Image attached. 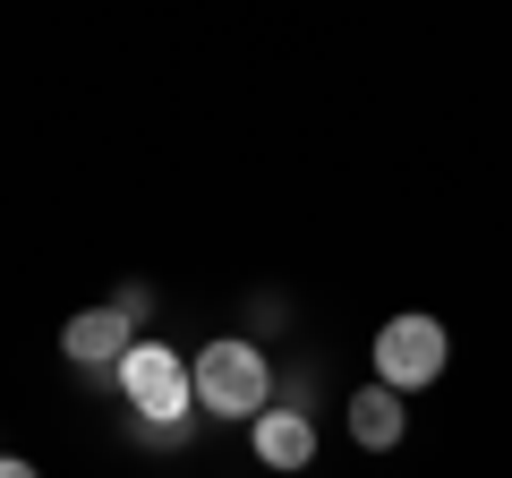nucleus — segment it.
<instances>
[{"label": "nucleus", "mask_w": 512, "mask_h": 478, "mask_svg": "<svg viewBox=\"0 0 512 478\" xmlns=\"http://www.w3.org/2000/svg\"><path fill=\"white\" fill-rule=\"evenodd\" d=\"M188 393H197L205 419L256 427L265 410H274V359H265L256 342H239V333H222V342H205L197 359H188Z\"/></svg>", "instance_id": "1"}, {"label": "nucleus", "mask_w": 512, "mask_h": 478, "mask_svg": "<svg viewBox=\"0 0 512 478\" xmlns=\"http://www.w3.org/2000/svg\"><path fill=\"white\" fill-rule=\"evenodd\" d=\"M120 402L137 410L146 436H188V410H197V393H188V359L163 350V342H137L120 359Z\"/></svg>", "instance_id": "2"}, {"label": "nucleus", "mask_w": 512, "mask_h": 478, "mask_svg": "<svg viewBox=\"0 0 512 478\" xmlns=\"http://www.w3.org/2000/svg\"><path fill=\"white\" fill-rule=\"evenodd\" d=\"M444 376V325L436 316H393V325L376 333V385L393 393H419Z\"/></svg>", "instance_id": "3"}, {"label": "nucleus", "mask_w": 512, "mask_h": 478, "mask_svg": "<svg viewBox=\"0 0 512 478\" xmlns=\"http://www.w3.org/2000/svg\"><path fill=\"white\" fill-rule=\"evenodd\" d=\"M60 350H69L77 368H120L128 350H137V325H128L120 308H86V316H69V333H60Z\"/></svg>", "instance_id": "4"}, {"label": "nucleus", "mask_w": 512, "mask_h": 478, "mask_svg": "<svg viewBox=\"0 0 512 478\" xmlns=\"http://www.w3.org/2000/svg\"><path fill=\"white\" fill-rule=\"evenodd\" d=\"M248 444H256L265 470H308V461H316V427L299 419V410H265V419L248 427Z\"/></svg>", "instance_id": "5"}, {"label": "nucleus", "mask_w": 512, "mask_h": 478, "mask_svg": "<svg viewBox=\"0 0 512 478\" xmlns=\"http://www.w3.org/2000/svg\"><path fill=\"white\" fill-rule=\"evenodd\" d=\"M402 427H410V410H402V393H393V385H359V393H350V436H359L367 453H393Z\"/></svg>", "instance_id": "6"}, {"label": "nucleus", "mask_w": 512, "mask_h": 478, "mask_svg": "<svg viewBox=\"0 0 512 478\" xmlns=\"http://www.w3.org/2000/svg\"><path fill=\"white\" fill-rule=\"evenodd\" d=\"M0 478H43L35 461H18V453H0Z\"/></svg>", "instance_id": "7"}]
</instances>
